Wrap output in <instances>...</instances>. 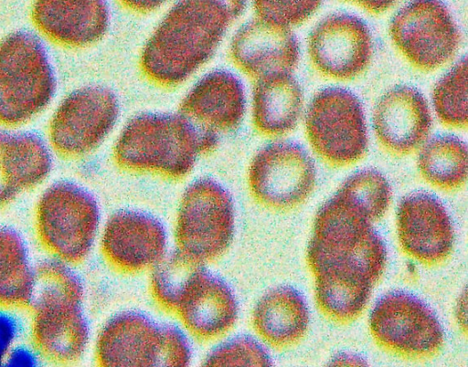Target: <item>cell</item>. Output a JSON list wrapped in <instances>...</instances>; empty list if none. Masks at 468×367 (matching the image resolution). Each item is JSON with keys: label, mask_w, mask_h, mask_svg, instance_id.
Returning <instances> with one entry per match:
<instances>
[{"label": "cell", "mask_w": 468, "mask_h": 367, "mask_svg": "<svg viewBox=\"0 0 468 367\" xmlns=\"http://www.w3.org/2000/svg\"><path fill=\"white\" fill-rule=\"evenodd\" d=\"M242 1H182L165 16L147 41L141 64L153 80L183 81L214 53Z\"/></svg>", "instance_id": "6da1fadb"}, {"label": "cell", "mask_w": 468, "mask_h": 367, "mask_svg": "<svg viewBox=\"0 0 468 367\" xmlns=\"http://www.w3.org/2000/svg\"><path fill=\"white\" fill-rule=\"evenodd\" d=\"M84 287L72 267L50 258L34 267L28 306L30 337L35 350L47 361L72 365L84 354L90 327L83 312Z\"/></svg>", "instance_id": "7a4b0ae2"}, {"label": "cell", "mask_w": 468, "mask_h": 367, "mask_svg": "<svg viewBox=\"0 0 468 367\" xmlns=\"http://www.w3.org/2000/svg\"><path fill=\"white\" fill-rule=\"evenodd\" d=\"M201 152L198 132L180 114L144 113L125 125L114 156L126 169L177 178L191 171Z\"/></svg>", "instance_id": "3957f363"}, {"label": "cell", "mask_w": 468, "mask_h": 367, "mask_svg": "<svg viewBox=\"0 0 468 367\" xmlns=\"http://www.w3.org/2000/svg\"><path fill=\"white\" fill-rule=\"evenodd\" d=\"M34 222L41 247L51 258L73 267L90 256L101 231V212L87 190L59 182L39 197Z\"/></svg>", "instance_id": "277c9868"}, {"label": "cell", "mask_w": 468, "mask_h": 367, "mask_svg": "<svg viewBox=\"0 0 468 367\" xmlns=\"http://www.w3.org/2000/svg\"><path fill=\"white\" fill-rule=\"evenodd\" d=\"M235 233L236 209L229 192L212 178L191 183L176 214V248L207 265L228 251Z\"/></svg>", "instance_id": "5b68a950"}, {"label": "cell", "mask_w": 468, "mask_h": 367, "mask_svg": "<svg viewBox=\"0 0 468 367\" xmlns=\"http://www.w3.org/2000/svg\"><path fill=\"white\" fill-rule=\"evenodd\" d=\"M56 80L47 52L34 35L17 31L0 43V123H23L52 99Z\"/></svg>", "instance_id": "8992f818"}, {"label": "cell", "mask_w": 468, "mask_h": 367, "mask_svg": "<svg viewBox=\"0 0 468 367\" xmlns=\"http://www.w3.org/2000/svg\"><path fill=\"white\" fill-rule=\"evenodd\" d=\"M368 325L378 346L409 360L431 358L444 343L443 330L434 312L405 291L382 296L371 310Z\"/></svg>", "instance_id": "52a82bcc"}, {"label": "cell", "mask_w": 468, "mask_h": 367, "mask_svg": "<svg viewBox=\"0 0 468 367\" xmlns=\"http://www.w3.org/2000/svg\"><path fill=\"white\" fill-rule=\"evenodd\" d=\"M305 127L316 153L328 163L346 166L360 160L367 149V132L361 104L350 91L328 88L309 105Z\"/></svg>", "instance_id": "ba28073f"}, {"label": "cell", "mask_w": 468, "mask_h": 367, "mask_svg": "<svg viewBox=\"0 0 468 367\" xmlns=\"http://www.w3.org/2000/svg\"><path fill=\"white\" fill-rule=\"evenodd\" d=\"M389 32L400 52L422 70L436 69L450 61L461 41L449 10L437 1L407 5L392 19Z\"/></svg>", "instance_id": "9c48e42d"}, {"label": "cell", "mask_w": 468, "mask_h": 367, "mask_svg": "<svg viewBox=\"0 0 468 367\" xmlns=\"http://www.w3.org/2000/svg\"><path fill=\"white\" fill-rule=\"evenodd\" d=\"M315 167L299 145L274 142L253 158L248 174L250 190L261 204L288 210L301 204L315 184Z\"/></svg>", "instance_id": "30bf717a"}, {"label": "cell", "mask_w": 468, "mask_h": 367, "mask_svg": "<svg viewBox=\"0 0 468 367\" xmlns=\"http://www.w3.org/2000/svg\"><path fill=\"white\" fill-rule=\"evenodd\" d=\"M118 113V100L111 89L101 86L80 89L64 99L52 117V146L65 156L82 155L104 139Z\"/></svg>", "instance_id": "8fae6325"}, {"label": "cell", "mask_w": 468, "mask_h": 367, "mask_svg": "<svg viewBox=\"0 0 468 367\" xmlns=\"http://www.w3.org/2000/svg\"><path fill=\"white\" fill-rule=\"evenodd\" d=\"M99 236L102 257L122 273L149 271L169 251L165 225L140 210L114 212L102 225Z\"/></svg>", "instance_id": "7c38bea8"}, {"label": "cell", "mask_w": 468, "mask_h": 367, "mask_svg": "<svg viewBox=\"0 0 468 367\" xmlns=\"http://www.w3.org/2000/svg\"><path fill=\"white\" fill-rule=\"evenodd\" d=\"M244 111L243 85L227 70L204 76L180 104V115L198 132L204 152L216 145L219 133L235 129Z\"/></svg>", "instance_id": "4fadbf2b"}, {"label": "cell", "mask_w": 468, "mask_h": 367, "mask_svg": "<svg viewBox=\"0 0 468 367\" xmlns=\"http://www.w3.org/2000/svg\"><path fill=\"white\" fill-rule=\"evenodd\" d=\"M397 234L402 251L423 265L444 262L453 249L452 219L442 203L428 193H413L402 199Z\"/></svg>", "instance_id": "5bb4252c"}, {"label": "cell", "mask_w": 468, "mask_h": 367, "mask_svg": "<svg viewBox=\"0 0 468 367\" xmlns=\"http://www.w3.org/2000/svg\"><path fill=\"white\" fill-rule=\"evenodd\" d=\"M373 52L371 34L359 18L337 14L324 18L309 37V54L315 68L335 79L359 75Z\"/></svg>", "instance_id": "9a60e30c"}, {"label": "cell", "mask_w": 468, "mask_h": 367, "mask_svg": "<svg viewBox=\"0 0 468 367\" xmlns=\"http://www.w3.org/2000/svg\"><path fill=\"white\" fill-rule=\"evenodd\" d=\"M162 323L139 310L120 311L102 325L94 344L96 367H156Z\"/></svg>", "instance_id": "2e32d148"}, {"label": "cell", "mask_w": 468, "mask_h": 367, "mask_svg": "<svg viewBox=\"0 0 468 367\" xmlns=\"http://www.w3.org/2000/svg\"><path fill=\"white\" fill-rule=\"evenodd\" d=\"M175 314L186 332L207 341L233 329L239 306L229 284L206 267L186 288Z\"/></svg>", "instance_id": "e0dca14e"}, {"label": "cell", "mask_w": 468, "mask_h": 367, "mask_svg": "<svg viewBox=\"0 0 468 367\" xmlns=\"http://www.w3.org/2000/svg\"><path fill=\"white\" fill-rule=\"evenodd\" d=\"M376 135L394 154L414 152L427 139L431 117L424 97L417 89L400 86L385 93L373 115Z\"/></svg>", "instance_id": "ac0fdd59"}, {"label": "cell", "mask_w": 468, "mask_h": 367, "mask_svg": "<svg viewBox=\"0 0 468 367\" xmlns=\"http://www.w3.org/2000/svg\"><path fill=\"white\" fill-rule=\"evenodd\" d=\"M231 55L244 71L261 79L290 73L297 65L299 47L290 27L258 17L235 34Z\"/></svg>", "instance_id": "d6986e66"}, {"label": "cell", "mask_w": 468, "mask_h": 367, "mask_svg": "<svg viewBox=\"0 0 468 367\" xmlns=\"http://www.w3.org/2000/svg\"><path fill=\"white\" fill-rule=\"evenodd\" d=\"M31 17L51 40L83 47L99 40L109 25V8L103 1H38Z\"/></svg>", "instance_id": "ffe728a7"}, {"label": "cell", "mask_w": 468, "mask_h": 367, "mask_svg": "<svg viewBox=\"0 0 468 367\" xmlns=\"http://www.w3.org/2000/svg\"><path fill=\"white\" fill-rule=\"evenodd\" d=\"M250 318L258 337L275 349L297 344L305 336L310 322L303 296L290 286L265 292L255 303Z\"/></svg>", "instance_id": "44dd1931"}, {"label": "cell", "mask_w": 468, "mask_h": 367, "mask_svg": "<svg viewBox=\"0 0 468 367\" xmlns=\"http://www.w3.org/2000/svg\"><path fill=\"white\" fill-rule=\"evenodd\" d=\"M50 170V153L40 137L0 131V207L39 184Z\"/></svg>", "instance_id": "7402d4cb"}, {"label": "cell", "mask_w": 468, "mask_h": 367, "mask_svg": "<svg viewBox=\"0 0 468 367\" xmlns=\"http://www.w3.org/2000/svg\"><path fill=\"white\" fill-rule=\"evenodd\" d=\"M319 310L329 320L346 324L367 306L375 283L362 271L345 265L325 267L314 274Z\"/></svg>", "instance_id": "603a6c76"}, {"label": "cell", "mask_w": 468, "mask_h": 367, "mask_svg": "<svg viewBox=\"0 0 468 367\" xmlns=\"http://www.w3.org/2000/svg\"><path fill=\"white\" fill-rule=\"evenodd\" d=\"M306 260L312 274L329 265H347L364 272L376 284L386 267L387 248L380 236L371 228L331 241L311 239Z\"/></svg>", "instance_id": "cb8c5ba5"}, {"label": "cell", "mask_w": 468, "mask_h": 367, "mask_svg": "<svg viewBox=\"0 0 468 367\" xmlns=\"http://www.w3.org/2000/svg\"><path fill=\"white\" fill-rule=\"evenodd\" d=\"M303 93L290 73H276L259 79L253 94L256 127L270 135L292 130L303 108Z\"/></svg>", "instance_id": "d4e9b609"}, {"label": "cell", "mask_w": 468, "mask_h": 367, "mask_svg": "<svg viewBox=\"0 0 468 367\" xmlns=\"http://www.w3.org/2000/svg\"><path fill=\"white\" fill-rule=\"evenodd\" d=\"M33 286L34 267L23 238L16 230L0 226V309H27Z\"/></svg>", "instance_id": "484cf974"}, {"label": "cell", "mask_w": 468, "mask_h": 367, "mask_svg": "<svg viewBox=\"0 0 468 367\" xmlns=\"http://www.w3.org/2000/svg\"><path fill=\"white\" fill-rule=\"evenodd\" d=\"M467 146L452 135H440L421 149L418 167L431 185L445 191L461 187L467 177Z\"/></svg>", "instance_id": "4316f807"}, {"label": "cell", "mask_w": 468, "mask_h": 367, "mask_svg": "<svg viewBox=\"0 0 468 367\" xmlns=\"http://www.w3.org/2000/svg\"><path fill=\"white\" fill-rule=\"evenodd\" d=\"M207 267L180 250L168 251L149 270V291L155 304L163 310L176 313L189 285Z\"/></svg>", "instance_id": "83f0119b"}, {"label": "cell", "mask_w": 468, "mask_h": 367, "mask_svg": "<svg viewBox=\"0 0 468 367\" xmlns=\"http://www.w3.org/2000/svg\"><path fill=\"white\" fill-rule=\"evenodd\" d=\"M335 197L373 224L388 211L391 202V189L379 172L365 169L347 178Z\"/></svg>", "instance_id": "f1b7e54d"}, {"label": "cell", "mask_w": 468, "mask_h": 367, "mask_svg": "<svg viewBox=\"0 0 468 367\" xmlns=\"http://www.w3.org/2000/svg\"><path fill=\"white\" fill-rule=\"evenodd\" d=\"M433 105L439 119L446 125H467V62L464 57L433 89Z\"/></svg>", "instance_id": "f546056e"}, {"label": "cell", "mask_w": 468, "mask_h": 367, "mask_svg": "<svg viewBox=\"0 0 468 367\" xmlns=\"http://www.w3.org/2000/svg\"><path fill=\"white\" fill-rule=\"evenodd\" d=\"M199 367H274L265 346L248 334L229 337L205 356Z\"/></svg>", "instance_id": "4dcf8cb0"}, {"label": "cell", "mask_w": 468, "mask_h": 367, "mask_svg": "<svg viewBox=\"0 0 468 367\" xmlns=\"http://www.w3.org/2000/svg\"><path fill=\"white\" fill-rule=\"evenodd\" d=\"M320 1H256L259 18L287 27L307 19L320 5Z\"/></svg>", "instance_id": "1f68e13d"}, {"label": "cell", "mask_w": 468, "mask_h": 367, "mask_svg": "<svg viewBox=\"0 0 468 367\" xmlns=\"http://www.w3.org/2000/svg\"><path fill=\"white\" fill-rule=\"evenodd\" d=\"M192 347L185 330L162 323L161 346L156 367H190Z\"/></svg>", "instance_id": "d6a6232c"}, {"label": "cell", "mask_w": 468, "mask_h": 367, "mask_svg": "<svg viewBox=\"0 0 468 367\" xmlns=\"http://www.w3.org/2000/svg\"><path fill=\"white\" fill-rule=\"evenodd\" d=\"M324 367H369L367 362L358 354L353 352H340L335 354Z\"/></svg>", "instance_id": "836d02e7"}, {"label": "cell", "mask_w": 468, "mask_h": 367, "mask_svg": "<svg viewBox=\"0 0 468 367\" xmlns=\"http://www.w3.org/2000/svg\"><path fill=\"white\" fill-rule=\"evenodd\" d=\"M466 294L465 291L462 293L457 300L455 306V319L459 325V328L464 333L467 332V317H466Z\"/></svg>", "instance_id": "e575fe53"}, {"label": "cell", "mask_w": 468, "mask_h": 367, "mask_svg": "<svg viewBox=\"0 0 468 367\" xmlns=\"http://www.w3.org/2000/svg\"><path fill=\"white\" fill-rule=\"evenodd\" d=\"M122 4L136 11H151L161 5L162 1H122Z\"/></svg>", "instance_id": "d590c367"}, {"label": "cell", "mask_w": 468, "mask_h": 367, "mask_svg": "<svg viewBox=\"0 0 468 367\" xmlns=\"http://www.w3.org/2000/svg\"><path fill=\"white\" fill-rule=\"evenodd\" d=\"M360 6L372 13L383 12L394 5L392 1H359Z\"/></svg>", "instance_id": "8d00e7d4"}]
</instances>
